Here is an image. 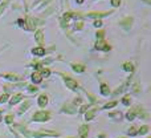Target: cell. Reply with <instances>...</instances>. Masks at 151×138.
Instances as JSON below:
<instances>
[{
    "mask_svg": "<svg viewBox=\"0 0 151 138\" xmlns=\"http://www.w3.org/2000/svg\"><path fill=\"white\" fill-rule=\"evenodd\" d=\"M89 133V126L88 125H81L80 129H78V136L80 138H86Z\"/></svg>",
    "mask_w": 151,
    "mask_h": 138,
    "instance_id": "9",
    "label": "cell"
},
{
    "mask_svg": "<svg viewBox=\"0 0 151 138\" xmlns=\"http://www.w3.org/2000/svg\"><path fill=\"white\" fill-rule=\"evenodd\" d=\"M31 80H32V82L33 84H40L42 81V77L40 76V73H37V72H35V73H32V76H31Z\"/></svg>",
    "mask_w": 151,
    "mask_h": 138,
    "instance_id": "14",
    "label": "cell"
},
{
    "mask_svg": "<svg viewBox=\"0 0 151 138\" xmlns=\"http://www.w3.org/2000/svg\"><path fill=\"white\" fill-rule=\"evenodd\" d=\"M117 104H118L117 101L109 102V104H106V105H105V106H104V109H110V108H114V106H117Z\"/></svg>",
    "mask_w": 151,
    "mask_h": 138,
    "instance_id": "30",
    "label": "cell"
},
{
    "mask_svg": "<svg viewBox=\"0 0 151 138\" xmlns=\"http://www.w3.org/2000/svg\"><path fill=\"white\" fill-rule=\"evenodd\" d=\"M96 37H97V40L105 39V31H104V29H99V31H97L96 32Z\"/></svg>",
    "mask_w": 151,
    "mask_h": 138,
    "instance_id": "24",
    "label": "cell"
},
{
    "mask_svg": "<svg viewBox=\"0 0 151 138\" xmlns=\"http://www.w3.org/2000/svg\"><path fill=\"white\" fill-rule=\"evenodd\" d=\"M29 106H31V102H29V101H25L23 105H21L20 112H19V113H20V114H21V113H24L25 110H28V108H29Z\"/></svg>",
    "mask_w": 151,
    "mask_h": 138,
    "instance_id": "23",
    "label": "cell"
},
{
    "mask_svg": "<svg viewBox=\"0 0 151 138\" xmlns=\"http://www.w3.org/2000/svg\"><path fill=\"white\" fill-rule=\"evenodd\" d=\"M142 1H145L147 5H150V4H151V0H142Z\"/></svg>",
    "mask_w": 151,
    "mask_h": 138,
    "instance_id": "38",
    "label": "cell"
},
{
    "mask_svg": "<svg viewBox=\"0 0 151 138\" xmlns=\"http://www.w3.org/2000/svg\"><path fill=\"white\" fill-rule=\"evenodd\" d=\"M127 134H129V136H131V137H134V136H137V134H138V130H137V128H134V126H133V128H130L127 130Z\"/></svg>",
    "mask_w": 151,
    "mask_h": 138,
    "instance_id": "26",
    "label": "cell"
},
{
    "mask_svg": "<svg viewBox=\"0 0 151 138\" xmlns=\"http://www.w3.org/2000/svg\"><path fill=\"white\" fill-rule=\"evenodd\" d=\"M28 90H29V92H32V93H35V92L39 90V88H36L35 85H29V86H28Z\"/></svg>",
    "mask_w": 151,
    "mask_h": 138,
    "instance_id": "33",
    "label": "cell"
},
{
    "mask_svg": "<svg viewBox=\"0 0 151 138\" xmlns=\"http://www.w3.org/2000/svg\"><path fill=\"white\" fill-rule=\"evenodd\" d=\"M82 28H83V21H81V20L76 21L74 25H73V29H74V31H81Z\"/></svg>",
    "mask_w": 151,
    "mask_h": 138,
    "instance_id": "22",
    "label": "cell"
},
{
    "mask_svg": "<svg viewBox=\"0 0 151 138\" xmlns=\"http://www.w3.org/2000/svg\"><path fill=\"white\" fill-rule=\"evenodd\" d=\"M68 138H74V137H68Z\"/></svg>",
    "mask_w": 151,
    "mask_h": 138,
    "instance_id": "41",
    "label": "cell"
},
{
    "mask_svg": "<svg viewBox=\"0 0 151 138\" xmlns=\"http://www.w3.org/2000/svg\"><path fill=\"white\" fill-rule=\"evenodd\" d=\"M130 102H131L130 96H125V97L122 98V104H123V105H126V106H129V105H130Z\"/></svg>",
    "mask_w": 151,
    "mask_h": 138,
    "instance_id": "28",
    "label": "cell"
},
{
    "mask_svg": "<svg viewBox=\"0 0 151 138\" xmlns=\"http://www.w3.org/2000/svg\"><path fill=\"white\" fill-rule=\"evenodd\" d=\"M122 68H123V70H126V72H134V65L130 63V61H127V63H123Z\"/></svg>",
    "mask_w": 151,
    "mask_h": 138,
    "instance_id": "18",
    "label": "cell"
},
{
    "mask_svg": "<svg viewBox=\"0 0 151 138\" xmlns=\"http://www.w3.org/2000/svg\"><path fill=\"white\" fill-rule=\"evenodd\" d=\"M119 27L121 28H123L125 31H130L131 27H133L134 24V17L133 16H126V17H123L122 20H119Z\"/></svg>",
    "mask_w": 151,
    "mask_h": 138,
    "instance_id": "4",
    "label": "cell"
},
{
    "mask_svg": "<svg viewBox=\"0 0 151 138\" xmlns=\"http://www.w3.org/2000/svg\"><path fill=\"white\" fill-rule=\"evenodd\" d=\"M8 98H9V96H8V94H3V96L0 97V104H3V102H7Z\"/></svg>",
    "mask_w": 151,
    "mask_h": 138,
    "instance_id": "32",
    "label": "cell"
},
{
    "mask_svg": "<svg viewBox=\"0 0 151 138\" xmlns=\"http://www.w3.org/2000/svg\"><path fill=\"white\" fill-rule=\"evenodd\" d=\"M40 76H41L42 78H44V77L45 78L49 77V76H50V70L48 68H41V69H40Z\"/></svg>",
    "mask_w": 151,
    "mask_h": 138,
    "instance_id": "20",
    "label": "cell"
},
{
    "mask_svg": "<svg viewBox=\"0 0 151 138\" xmlns=\"http://www.w3.org/2000/svg\"><path fill=\"white\" fill-rule=\"evenodd\" d=\"M111 13H114V11H104V12H88L85 15H82V19H102L106 17V16H110Z\"/></svg>",
    "mask_w": 151,
    "mask_h": 138,
    "instance_id": "3",
    "label": "cell"
},
{
    "mask_svg": "<svg viewBox=\"0 0 151 138\" xmlns=\"http://www.w3.org/2000/svg\"><path fill=\"white\" fill-rule=\"evenodd\" d=\"M70 68L74 70V72H77V73H83L85 72V69H86V66L83 65V64H74V63H72L70 64Z\"/></svg>",
    "mask_w": 151,
    "mask_h": 138,
    "instance_id": "11",
    "label": "cell"
},
{
    "mask_svg": "<svg viewBox=\"0 0 151 138\" xmlns=\"http://www.w3.org/2000/svg\"><path fill=\"white\" fill-rule=\"evenodd\" d=\"M94 48H96L97 51H102V52H109V51L111 49V45H110L105 39H101V40H97V43H96V45H94Z\"/></svg>",
    "mask_w": 151,
    "mask_h": 138,
    "instance_id": "5",
    "label": "cell"
},
{
    "mask_svg": "<svg viewBox=\"0 0 151 138\" xmlns=\"http://www.w3.org/2000/svg\"><path fill=\"white\" fill-rule=\"evenodd\" d=\"M149 130H150L149 126H147V125H143V126H141V129L138 130V134H141V136H145V134L149 133Z\"/></svg>",
    "mask_w": 151,
    "mask_h": 138,
    "instance_id": "21",
    "label": "cell"
},
{
    "mask_svg": "<svg viewBox=\"0 0 151 138\" xmlns=\"http://www.w3.org/2000/svg\"><path fill=\"white\" fill-rule=\"evenodd\" d=\"M11 1H12V0H4L3 3H0V15H1L3 12H4L5 8H7L8 5H9V3H11Z\"/></svg>",
    "mask_w": 151,
    "mask_h": 138,
    "instance_id": "19",
    "label": "cell"
},
{
    "mask_svg": "<svg viewBox=\"0 0 151 138\" xmlns=\"http://www.w3.org/2000/svg\"><path fill=\"white\" fill-rule=\"evenodd\" d=\"M5 122L7 124H12L13 122V116H7V117H5Z\"/></svg>",
    "mask_w": 151,
    "mask_h": 138,
    "instance_id": "34",
    "label": "cell"
},
{
    "mask_svg": "<svg viewBox=\"0 0 151 138\" xmlns=\"http://www.w3.org/2000/svg\"><path fill=\"white\" fill-rule=\"evenodd\" d=\"M24 98V96L23 94H15V96L12 97V98L9 100V105L12 106V105H15V104H17L19 101H21V100Z\"/></svg>",
    "mask_w": 151,
    "mask_h": 138,
    "instance_id": "16",
    "label": "cell"
},
{
    "mask_svg": "<svg viewBox=\"0 0 151 138\" xmlns=\"http://www.w3.org/2000/svg\"><path fill=\"white\" fill-rule=\"evenodd\" d=\"M121 0H110V4H111V7L113 8H117V7H119L121 5Z\"/></svg>",
    "mask_w": 151,
    "mask_h": 138,
    "instance_id": "29",
    "label": "cell"
},
{
    "mask_svg": "<svg viewBox=\"0 0 151 138\" xmlns=\"http://www.w3.org/2000/svg\"><path fill=\"white\" fill-rule=\"evenodd\" d=\"M109 117L117 118V120H121V118H122V113H119V112H117V113H109Z\"/></svg>",
    "mask_w": 151,
    "mask_h": 138,
    "instance_id": "27",
    "label": "cell"
},
{
    "mask_svg": "<svg viewBox=\"0 0 151 138\" xmlns=\"http://www.w3.org/2000/svg\"><path fill=\"white\" fill-rule=\"evenodd\" d=\"M133 90L135 92V93H138V92H139V85H138V84H134V85H133Z\"/></svg>",
    "mask_w": 151,
    "mask_h": 138,
    "instance_id": "35",
    "label": "cell"
},
{
    "mask_svg": "<svg viewBox=\"0 0 151 138\" xmlns=\"http://www.w3.org/2000/svg\"><path fill=\"white\" fill-rule=\"evenodd\" d=\"M126 118H127L129 121H133L134 118H135V114H134L133 110H131V112H127V114H126Z\"/></svg>",
    "mask_w": 151,
    "mask_h": 138,
    "instance_id": "31",
    "label": "cell"
},
{
    "mask_svg": "<svg viewBox=\"0 0 151 138\" xmlns=\"http://www.w3.org/2000/svg\"><path fill=\"white\" fill-rule=\"evenodd\" d=\"M96 112H97L96 109H90V110L88 109V112L85 113V120H86V121H91V120H94V116H96Z\"/></svg>",
    "mask_w": 151,
    "mask_h": 138,
    "instance_id": "15",
    "label": "cell"
},
{
    "mask_svg": "<svg viewBox=\"0 0 151 138\" xmlns=\"http://www.w3.org/2000/svg\"><path fill=\"white\" fill-rule=\"evenodd\" d=\"M1 77L7 78V80L9 81H21L23 80V77H20V76H16V74H12V73H4V74H0Z\"/></svg>",
    "mask_w": 151,
    "mask_h": 138,
    "instance_id": "10",
    "label": "cell"
},
{
    "mask_svg": "<svg viewBox=\"0 0 151 138\" xmlns=\"http://www.w3.org/2000/svg\"><path fill=\"white\" fill-rule=\"evenodd\" d=\"M93 25L96 27V28H101V27L104 25V23H102V20H101V19H94V21H93Z\"/></svg>",
    "mask_w": 151,
    "mask_h": 138,
    "instance_id": "25",
    "label": "cell"
},
{
    "mask_svg": "<svg viewBox=\"0 0 151 138\" xmlns=\"http://www.w3.org/2000/svg\"><path fill=\"white\" fill-rule=\"evenodd\" d=\"M88 108H89V105H83V106H82V108H81V110H80V112H81V113L86 112V110H88Z\"/></svg>",
    "mask_w": 151,
    "mask_h": 138,
    "instance_id": "36",
    "label": "cell"
},
{
    "mask_svg": "<svg viewBox=\"0 0 151 138\" xmlns=\"http://www.w3.org/2000/svg\"><path fill=\"white\" fill-rule=\"evenodd\" d=\"M24 21H25L27 31H36L37 27L44 24V20H40L37 17H32V16H27Z\"/></svg>",
    "mask_w": 151,
    "mask_h": 138,
    "instance_id": "1",
    "label": "cell"
},
{
    "mask_svg": "<svg viewBox=\"0 0 151 138\" xmlns=\"http://www.w3.org/2000/svg\"><path fill=\"white\" fill-rule=\"evenodd\" d=\"M50 120V113L49 112H37L32 116V121L33 122H47Z\"/></svg>",
    "mask_w": 151,
    "mask_h": 138,
    "instance_id": "2",
    "label": "cell"
},
{
    "mask_svg": "<svg viewBox=\"0 0 151 138\" xmlns=\"http://www.w3.org/2000/svg\"><path fill=\"white\" fill-rule=\"evenodd\" d=\"M101 94H102V96H109V94H110L109 86H107L106 84H104V82L101 84Z\"/></svg>",
    "mask_w": 151,
    "mask_h": 138,
    "instance_id": "17",
    "label": "cell"
},
{
    "mask_svg": "<svg viewBox=\"0 0 151 138\" xmlns=\"http://www.w3.org/2000/svg\"><path fill=\"white\" fill-rule=\"evenodd\" d=\"M60 74L63 76L64 82L66 84V88H69L70 90H77V89H78V84H77V81L73 80V78H70L69 76H65L64 73H60Z\"/></svg>",
    "mask_w": 151,
    "mask_h": 138,
    "instance_id": "6",
    "label": "cell"
},
{
    "mask_svg": "<svg viewBox=\"0 0 151 138\" xmlns=\"http://www.w3.org/2000/svg\"><path fill=\"white\" fill-rule=\"evenodd\" d=\"M83 1H85V0H76V3H77V4H83Z\"/></svg>",
    "mask_w": 151,
    "mask_h": 138,
    "instance_id": "37",
    "label": "cell"
},
{
    "mask_svg": "<svg viewBox=\"0 0 151 138\" xmlns=\"http://www.w3.org/2000/svg\"><path fill=\"white\" fill-rule=\"evenodd\" d=\"M7 47H8V45H5V47H4V48H1V49H0V52H1V51H3V49H5V48H7Z\"/></svg>",
    "mask_w": 151,
    "mask_h": 138,
    "instance_id": "39",
    "label": "cell"
},
{
    "mask_svg": "<svg viewBox=\"0 0 151 138\" xmlns=\"http://www.w3.org/2000/svg\"><path fill=\"white\" fill-rule=\"evenodd\" d=\"M121 138H125V137H121Z\"/></svg>",
    "mask_w": 151,
    "mask_h": 138,
    "instance_id": "42",
    "label": "cell"
},
{
    "mask_svg": "<svg viewBox=\"0 0 151 138\" xmlns=\"http://www.w3.org/2000/svg\"><path fill=\"white\" fill-rule=\"evenodd\" d=\"M61 112H63V113H69V114H74V113L77 112V110H76V108L73 106V105L66 104V105H64V106H63Z\"/></svg>",
    "mask_w": 151,
    "mask_h": 138,
    "instance_id": "12",
    "label": "cell"
},
{
    "mask_svg": "<svg viewBox=\"0 0 151 138\" xmlns=\"http://www.w3.org/2000/svg\"><path fill=\"white\" fill-rule=\"evenodd\" d=\"M35 40H36V43L40 45V47L44 45V31H42L41 28L35 31Z\"/></svg>",
    "mask_w": 151,
    "mask_h": 138,
    "instance_id": "7",
    "label": "cell"
},
{
    "mask_svg": "<svg viewBox=\"0 0 151 138\" xmlns=\"http://www.w3.org/2000/svg\"><path fill=\"white\" fill-rule=\"evenodd\" d=\"M37 104H39L40 108H45L48 104V96L47 94H41V96L39 97V100H37Z\"/></svg>",
    "mask_w": 151,
    "mask_h": 138,
    "instance_id": "13",
    "label": "cell"
},
{
    "mask_svg": "<svg viewBox=\"0 0 151 138\" xmlns=\"http://www.w3.org/2000/svg\"><path fill=\"white\" fill-rule=\"evenodd\" d=\"M65 1H66V5H68V1H69V0H65Z\"/></svg>",
    "mask_w": 151,
    "mask_h": 138,
    "instance_id": "40",
    "label": "cell"
},
{
    "mask_svg": "<svg viewBox=\"0 0 151 138\" xmlns=\"http://www.w3.org/2000/svg\"><path fill=\"white\" fill-rule=\"evenodd\" d=\"M32 52V55L33 56H37V57H44L45 55H47V49H45L44 47H36V48H33V49L31 51Z\"/></svg>",
    "mask_w": 151,
    "mask_h": 138,
    "instance_id": "8",
    "label": "cell"
}]
</instances>
